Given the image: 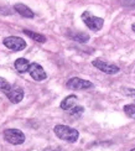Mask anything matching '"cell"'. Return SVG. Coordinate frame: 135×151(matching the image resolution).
<instances>
[{
  "instance_id": "5b68a950",
  "label": "cell",
  "mask_w": 135,
  "mask_h": 151,
  "mask_svg": "<svg viewBox=\"0 0 135 151\" xmlns=\"http://www.w3.org/2000/svg\"><path fill=\"white\" fill-rule=\"evenodd\" d=\"M3 43L5 47H8L11 51H22V50L26 47V42L25 40H22L21 37L17 36H9L5 37L3 40Z\"/></svg>"
},
{
  "instance_id": "277c9868",
  "label": "cell",
  "mask_w": 135,
  "mask_h": 151,
  "mask_svg": "<svg viewBox=\"0 0 135 151\" xmlns=\"http://www.w3.org/2000/svg\"><path fill=\"white\" fill-rule=\"evenodd\" d=\"M66 87L68 89H73V91H86L93 88V83L87 79H82L79 77H72L67 81Z\"/></svg>"
},
{
  "instance_id": "30bf717a",
  "label": "cell",
  "mask_w": 135,
  "mask_h": 151,
  "mask_svg": "<svg viewBox=\"0 0 135 151\" xmlns=\"http://www.w3.org/2000/svg\"><path fill=\"white\" fill-rule=\"evenodd\" d=\"M67 36L71 40L77 41L79 43H87L89 41V35L86 32H79V31H71L67 34Z\"/></svg>"
},
{
  "instance_id": "9c48e42d",
  "label": "cell",
  "mask_w": 135,
  "mask_h": 151,
  "mask_svg": "<svg viewBox=\"0 0 135 151\" xmlns=\"http://www.w3.org/2000/svg\"><path fill=\"white\" fill-rule=\"evenodd\" d=\"M14 10L17 12L19 15H21V16H24V17H27V19H32L34 17V11L31 10L29 6H26L25 4H15L14 5Z\"/></svg>"
},
{
  "instance_id": "d6986e66",
  "label": "cell",
  "mask_w": 135,
  "mask_h": 151,
  "mask_svg": "<svg viewBox=\"0 0 135 151\" xmlns=\"http://www.w3.org/2000/svg\"><path fill=\"white\" fill-rule=\"evenodd\" d=\"M5 9H8V8H5V6H0V14H4V15H6V14H10V12L5 11Z\"/></svg>"
},
{
  "instance_id": "2e32d148",
  "label": "cell",
  "mask_w": 135,
  "mask_h": 151,
  "mask_svg": "<svg viewBox=\"0 0 135 151\" xmlns=\"http://www.w3.org/2000/svg\"><path fill=\"white\" fill-rule=\"evenodd\" d=\"M12 86L9 83L8 81H6L5 78H3V77H0V91L1 92H4V93H6L8 92L10 88H11Z\"/></svg>"
},
{
  "instance_id": "5bb4252c",
  "label": "cell",
  "mask_w": 135,
  "mask_h": 151,
  "mask_svg": "<svg viewBox=\"0 0 135 151\" xmlns=\"http://www.w3.org/2000/svg\"><path fill=\"white\" fill-rule=\"evenodd\" d=\"M83 111H84V108H83V106H76L74 105L72 109L68 110V114L73 118H79L83 114Z\"/></svg>"
},
{
  "instance_id": "7a4b0ae2",
  "label": "cell",
  "mask_w": 135,
  "mask_h": 151,
  "mask_svg": "<svg viewBox=\"0 0 135 151\" xmlns=\"http://www.w3.org/2000/svg\"><path fill=\"white\" fill-rule=\"evenodd\" d=\"M82 20L83 22L86 24V26L88 29H91L93 31H99L102 27H103V25H104V20H103L102 17H98V16H95L93 15L91 11H83V14H82Z\"/></svg>"
},
{
  "instance_id": "3957f363",
  "label": "cell",
  "mask_w": 135,
  "mask_h": 151,
  "mask_svg": "<svg viewBox=\"0 0 135 151\" xmlns=\"http://www.w3.org/2000/svg\"><path fill=\"white\" fill-rule=\"evenodd\" d=\"M4 139L11 145H21L25 141V134L19 129H6L4 131Z\"/></svg>"
},
{
  "instance_id": "7402d4cb",
  "label": "cell",
  "mask_w": 135,
  "mask_h": 151,
  "mask_svg": "<svg viewBox=\"0 0 135 151\" xmlns=\"http://www.w3.org/2000/svg\"><path fill=\"white\" fill-rule=\"evenodd\" d=\"M130 151H135V147H134V149H131V150H130Z\"/></svg>"
},
{
  "instance_id": "8fae6325",
  "label": "cell",
  "mask_w": 135,
  "mask_h": 151,
  "mask_svg": "<svg viewBox=\"0 0 135 151\" xmlns=\"http://www.w3.org/2000/svg\"><path fill=\"white\" fill-rule=\"evenodd\" d=\"M76 103H77V97L72 94V96H68V97H66L65 99H63L61 102V104H60V106L63 110H69L76 105Z\"/></svg>"
},
{
  "instance_id": "4fadbf2b",
  "label": "cell",
  "mask_w": 135,
  "mask_h": 151,
  "mask_svg": "<svg viewBox=\"0 0 135 151\" xmlns=\"http://www.w3.org/2000/svg\"><path fill=\"white\" fill-rule=\"evenodd\" d=\"M24 34L31 37L32 40H35L36 42H40V43H45L46 42V36H43L41 34H37V32H34V31H30V30H22Z\"/></svg>"
},
{
  "instance_id": "ba28073f",
  "label": "cell",
  "mask_w": 135,
  "mask_h": 151,
  "mask_svg": "<svg viewBox=\"0 0 135 151\" xmlns=\"http://www.w3.org/2000/svg\"><path fill=\"white\" fill-rule=\"evenodd\" d=\"M5 94H6V97H8V99L14 104L20 103L24 99V89L21 87H17V86H12Z\"/></svg>"
},
{
  "instance_id": "52a82bcc",
  "label": "cell",
  "mask_w": 135,
  "mask_h": 151,
  "mask_svg": "<svg viewBox=\"0 0 135 151\" xmlns=\"http://www.w3.org/2000/svg\"><path fill=\"white\" fill-rule=\"evenodd\" d=\"M27 72L30 73L31 78L37 81V82L45 81V79L47 78V73L45 72V70L38 63H30V67H29V71Z\"/></svg>"
},
{
  "instance_id": "7c38bea8",
  "label": "cell",
  "mask_w": 135,
  "mask_h": 151,
  "mask_svg": "<svg viewBox=\"0 0 135 151\" xmlns=\"http://www.w3.org/2000/svg\"><path fill=\"white\" fill-rule=\"evenodd\" d=\"M15 70L20 73H25L29 71V67H30V62L26 60V58H17L15 61Z\"/></svg>"
},
{
  "instance_id": "9a60e30c",
  "label": "cell",
  "mask_w": 135,
  "mask_h": 151,
  "mask_svg": "<svg viewBox=\"0 0 135 151\" xmlns=\"http://www.w3.org/2000/svg\"><path fill=\"white\" fill-rule=\"evenodd\" d=\"M123 109L128 116L131 119H135V105L134 104H126V105H124Z\"/></svg>"
},
{
  "instance_id": "ac0fdd59",
  "label": "cell",
  "mask_w": 135,
  "mask_h": 151,
  "mask_svg": "<svg viewBox=\"0 0 135 151\" xmlns=\"http://www.w3.org/2000/svg\"><path fill=\"white\" fill-rule=\"evenodd\" d=\"M124 93L126 94V96L131 97L133 99H135V89H134V88H125V89H124Z\"/></svg>"
},
{
  "instance_id": "ffe728a7",
  "label": "cell",
  "mask_w": 135,
  "mask_h": 151,
  "mask_svg": "<svg viewBox=\"0 0 135 151\" xmlns=\"http://www.w3.org/2000/svg\"><path fill=\"white\" fill-rule=\"evenodd\" d=\"M45 151H61V149L60 147H56V149H45Z\"/></svg>"
},
{
  "instance_id": "e0dca14e",
  "label": "cell",
  "mask_w": 135,
  "mask_h": 151,
  "mask_svg": "<svg viewBox=\"0 0 135 151\" xmlns=\"http://www.w3.org/2000/svg\"><path fill=\"white\" fill-rule=\"evenodd\" d=\"M120 4L125 6V8L135 9V0H120Z\"/></svg>"
},
{
  "instance_id": "8992f818",
  "label": "cell",
  "mask_w": 135,
  "mask_h": 151,
  "mask_svg": "<svg viewBox=\"0 0 135 151\" xmlns=\"http://www.w3.org/2000/svg\"><path fill=\"white\" fill-rule=\"evenodd\" d=\"M92 65L97 68V70H99L100 72L107 73V74H117L120 71V68L118 66H115L113 63H109V62L103 61V60H93Z\"/></svg>"
},
{
  "instance_id": "44dd1931",
  "label": "cell",
  "mask_w": 135,
  "mask_h": 151,
  "mask_svg": "<svg viewBox=\"0 0 135 151\" xmlns=\"http://www.w3.org/2000/svg\"><path fill=\"white\" fill-rule=\"evenodd\" d=\"M131 30H133L134 32H135V24H133V25H131Z\"/></svg>"
},
{
  "instance_id": "6da1fadb",
  "label": "cell",
  "mask_w": 135,
  "mask_h": 151,
  "mask_svg": "<svg viewBox=\"0 0 135 151\" xmlns=\"http://www.w3.org/2000/svg\"><path fill=\"white\" fill-rule=\"evenodd\" d=\"M53 133L56 134L57 137H60V139L67 142H76L79 137L78 130L67 127V125H56L53 128Z\"/></svg>"
}]
</instances>
